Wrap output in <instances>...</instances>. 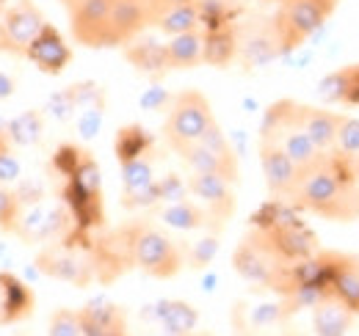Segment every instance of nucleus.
Masks as SVG:
<instances>
[{"mask_svg":"<svg viewBox=\"0 0 359 336\" xmlns=\"http://www.w3.org/2000/svg\"><path fill=\"white\" fill-rule=\"evenodd\" d=\"M97 281L111 284L128 270H141L152 279H172L185 265V248L149 220H128L89 246Z\"/></svg>","mask_w":359,"mask_h":336,"instance_id":"obj_1","label":"nucleus"},{"mask_svg":"<svg viewBox=\"0 0 359 336\" xmlns=\"http://www.w3.org/2000/svg\"><path fill=\"white\" fill-rule=\"evenodd\" d=\"M287 204L334 223L359 220V160L340 155L337 149L323 152L313 166L299 168Z\"/></svg>","mask_w":359,"mask_h":336,"instance_id":"obj_2","label":"nucleus"},{"mask_svg":"<svg viewBox=\"0 0 359 336\" xmlns=\"http://www.w3.org/2000/svg\"><path fill=\"white\" fill-rule=\"evenodd\" d=\"M232 267L243 281L271 290L279 298L299 290L296 270H293L296 265H287L279 253L273 251L266 232L257 229V226H252V232H246L243 240L238 243V248L232 251Z\"/></svg>","mask_w":359,"mask_h":336,"instance_id":"obj_3","label":"nucleus"},{"mask_svg":"<svg viewBox=\"0 0 359 336\" xmlns=\"http://www.w3.org/2000/svg\"><path fill=\"white\" fill-rule=\"evenodd\" d=\"M334 8H337V0H282L276 14L271 17L282 55L302 50L304 42L329 22Z\"/></svg>","mask_w":359,"mask_h":336,"instance_id":"obj_4","label":"nucleus"},{"mask_svg":"<svg viewBox=\"0 0 359 336\" xmlns=\"http://www.w3.org/2000/svg\"><path fill=\"white\" fill-rule=\"evenodd\" d=\"M213 108L208 102V97L196 88H185L175 94L172 105H169V116L163 125V138L166 144L177 152L188 144H196L213 125Z\"/></svg>","mask_w":359,"mask_h":336,"instance_id":"obj_5","label":"nucleus"},{"mask_svg":"<svg viewBox=\"0 0 359 336\" xmlns=\"http://www.w3.org/2000/svg\"><path fill=\"white\" fill-rule=\"evenodd\" d=\"M177 155L191 174H219L232 185L238 182V155L216 122L196 144L177 149Z\"/></svg>","mask_w":359,"mask_h":336,"instance_id":"obj_6","label":"nucleus"},{"mask_svg":"<svg viewBox=\"0 0 359 336\" xmlns=\"http://www.w3.org/2000/svg\"><path fill=\"white\" fill-rule=\"evenodd\" d=\"M36 267L50 279H58L75 287H89L97 279L89 246H81L75 240H58L53 246H45L36 256Z\"/></svg>","mask_w":359,"mask_h":336,"instance_id":"obj_7","label":"nucleus"},{"mask_svg":"<svg viewBox=\"0 0 359 336\" xmlns=\"http://www.w3.org/2000/svg\"><path fill=\"white\" fill-rule=\"evenodd\" d=\"M47 22L42 11L31 0H17L0 17V50L14 52V55H25Z\"/></svg>","mask_w":359,"mask_h":336,"instance_id":"obj_8","label":"nucleus"},{"mask_svg":"<svg viewBox=\"0 0 359 336\" xmlns=\"http://www.w3.org/2000/svg\"><path fill=\"white\" fill-rule=\"evenodd\" d=\"M323 262V284L337 300L346 303V309L359 317V256L351 253H320Z\"/></svg>","mask_w":359,"mask_h":336,"instance_id":"obj_9","label":"nucleus"},{"mask_svg":"<svg viewBox=\"0 0 359 336\" xmlns=\"http://www.w3.org/2000/svg\"><path fill=\"white\" fill-rule=\"evenodd\" d=\"M188 193L210 212L216 229L222 232L224 223L235 215L238 199L232 193V182L219 174H191L188 176Z\"/></svg>","mask_w":359,"mask_h":336,"instance_id":"obj_10","label":"nucleus"},{"mask_svg":"<svg viewBox=\"0 0 359 336\" xmlns=\"http://www.w3.org/2000/svg\"><path fill=\"white\" fill-rule=\"evenodd\" d=\"M235 31H238V61L246 69L266 66L271 61L282 58L279 36H276L271 20H255L249 25H235Z\"/></svg>","mask_w":359,"mask_h":336,"instance_id":"obj_11","label":"nucleus"},{"mask_svg":"<svg viewBox=\"0 0 359 336\" xmlns=\"http://www.w3.org/2000/svg\"><path fill=\"white\" fill-rule=\"evenodd\" d=\"M119 168H122V207L125 210L155 207L161 202L152 155H144V158L130 160Z\"/></svg>","mask_w":359,"mask_h":336,"instance_id":"obj_12","label":"nucleus"},{"mask_svg":"<svg viewBox=\"0 0 359 336\" xmlns=\"http://www.w3.org/2000/svg\"><path fill=\"white\" fill-rule=\"evenodd\" d=\"M257 155H260V168H263L269 193L273 199L287 202V196H290V190L296 188V179H299V166L271 138H260Z\"/></svg>","mask_w":359,"mask_h":336,"instance_id":"obj_13","label":"nucleus"},{"mask_svg":"<svg viewBox=\"0 0 359 336\" xmlns=\"http://www.w3.org/2000/svg\"><path fill=\"white\" fill-rule=\"evenodd\" d=\"M25 58L34 61L45 75H61L69 66V61H72V50H69V44L64 42L61 31L47 22L45 28H42V34L28 47Z\"/></svg>","mask_w":359,"mask_h":336,"instance_id":"obj_14","label":"nucleus"},{"mask_svg":"<svg viewBox=\"0 0 359 336\" xmlns=\"http://www.w3.org/2000/svg\"><path fill=\"white\" fill-rule=\"evenodd\" d=\"M285 320H287V312H285L282 298L276 303H257V306L238 303L232 309V326L241 336H257L282 326Z\"/></svg>","mask_w":359,"mask_h":336,"instance_id":"obj_15","label":"nucleus"},{"mask_svg":"<svg viewBox=\"0 0 359 336\" xmlns=\"http://www.w3.org/2000/svg\"><path fill=\"white\" fill-rule=\"evenodd\" d=\"M296 122L313 138L320 152H332L334 144H337V130H340L343 116L332 113V111H323V108H315V105L296 102Z\"/></svg>","mask_w":359,"mask_h":336,"instance_id":"obj_16","label":"nucleus"},{"mask_svg":"<svg viewBox=\"0 0 359 336\" xmlns=\"http://www.w3.org/2000/svg\"><path fill=\"white\" fill-rule=\"evenodd\" d=\"M34 314V293L11 273H0V326L20 323Z\"/></svg>","mask_w":359,"mask_h":336,"instance_id":"obj_17","label":"nucleus"},{"mask_svg":"<svg viewBox=\"0 0 359 336\" xmlns=\"http://www.w3.org/2000/svg\"><path fill=\"white\" fill-rule=\"evenodd\" d=\"M125 58L130 61L135 72L147 78H163L169 72V58H166V44L155 42L149 36H138L130 44H125Z\"/></svg>","mask_w":359,"mask_h":336,"instance_id":"obj_18","label":"nucleus"},{"mask_svg":"<svg viewBox=\"0 0 359 336\" xmlns=\"http://www.w3.org/2000/svg\"><path fill=\"white\" fill-rule=\"evenodd\" d=\"M158 220L172 226V229H180V232H196V229H216L210 212L205 210L202 204L196 202H172V204H163L158 210ZM219 232V229H216Z\"/></svg>","mask_w":359,"mask_h":336,"instance_id":"obj_19","label":"nucleus"},{"mask_svg":"<svg viewBox=\"0 0 359 336\" xmlns=\"http://www.w3.org/2000/svg\"><path fill=\"white\" fill-rule=\"evenodd\" d=\"M351 323H354V314L346 309L343 300H337L332 293L313 309L315 336H346V331L351 328Z\"/></svg>","mask_w":359,"mask_h":336,"instance_id":"obj_20","label":"nucleus"},{"mask_svg":"<svg viewBox=\"0 0 359 336\" xmlns=\"http://www.w3.org/2000/svg\"><path fill=\"white\" fill-rule=\"evenodd\" d=\"M152 314L169 336H194L199 326V312L185 300H161L152 306Z\"/></svg>","mask_w":359,"mask_h":336,"instance_id":"obj_21","label":"nucleus"},{"mask_svg":"<svg viewBox=\"0 0 359 336\" xmlns=\"http://www.w3.org/2000/svg\"><path fill=\"white\" fill-rule=\"evenodd\" d=\"M238 58V31L235 25H219V28H208L205 31V55L202 64L226 69L232 61Z\"/></svg>","mask_w":359,"mask_h":336,"instance_id":"obj_22","label":"nucleus"},{"mask_svg":"<svg viewBox=\"0 0 359 336\" xmlns=\"http://www.w3.org/2000/svg\"><path fill=\"white\" fill-rule=\"evenodd\" d=\"M78 314H81V326H83V328L105 331V334H119V331H125V326H128L122 306H116V303H111V300H102V298L89 300Z\"/></svg>","mask_w":359,"mask_h":336,"instance_id":"obj_23","label":"nucleus"},{"mask_svg":"<svg viewBox=\"0 0 359 336\" xmlns=\"http://www.w3.org/2000/svg\"><path fill=\"white\" fill-rule=\"evenodd\" d=\"M202 55H205V31L180 34L166 44L169 69H194L202 64Z\"/></svg>","mask_w":359,"mask_h":336,"instance_id":"obj_24","label":"nucleus"},{"mask_svg":"<svg viewBox=\"0 0 359 336\" xmlns=\"http://www.w3.org/2000/svg\"><path fill=\"white\" fill-rule=\"evenodd\" d=\"M155 28H158L161 34H166L169 39H172V36H180V34L199 31V28H202V11H199L196 0L169 6V8L161 14V20L155 22Z\"/></svg>","mask_w":359,"mask_h":336,"instance_id":"obj_25","label":"nucleus"},{"mask_svg":"<svg viewBox=\"0 0 359 336\" xmlns=\"http://www.w3.org/2000/svg\"><path fill=\"white\" fill-rule=\"evenodd\" d=\"M114 152H116V160L119 166L138 160L144 155H152V135L144 130L141 125H128L116 132V141H114Z\"/></svg>","mask_w":359,"mask_h":336,"instance_id":"obj_26","label":"nucleus"},{"mask_svg":"<svg viewBox=\"0 0 359 336\" xmlns=\"http://www.w3.org/2000/svg\"><path fill=\"white\" fill-rule=\"evenodd\" d=\"M8 141L14 146H36L45 135V113L42 111H22L20 116H14L8 125Z\"/></svg>","mask_w":359,"mask_h":336,"instance_id":"obj_27","label":"nucleus"},{"mask_svg":"<svg viewBox=\"0 0 359 336\" xmlns=\"http://www.w3.org/2000/svg\"><path fill=\"white\" fill-rule=\"evenodd\" d=\"M11 146L14 144L8 141L6 125H0V185H14L22 176V166H20V160H17Z\"/></svg>","mask_w":359,"mask_h":336,"instance_id":"obj_28","label":"nucleus"},{"mask_svg":"<svg viewBox=\"0 0 359 336\" xmlns=\"http://www.w3.org/2000/svg\"><path fill=\"white\" fill-rule=\"evenodd\" d=\"M216 253H219V237L208 234V237H202V240H196L194 246L185 248V265L194 267V270H205V267L213 265Z\"/></svg>","mask_w":359,"mask_h":336,"instance_id":"obj_29","label":"nucleus"},{"mask_svg":"<svg viewBox=\"0 0 359 336\" xmlns=\"http://www.w3.org/2000/svg\"><path fill=\"white\" fill-rule=\"evenodd\" d=\"M334 149L346 158H354L359 160V119L354 116H343L340 122V130H337V144Z\"/></svg>","mask_w":359,"mask_h":336,"instance_id":"obj_30","label":"nucleus"},{"mask_svg":"<svg viewBox=\"0 0 359 336\" xmlns=\"http://www.w3.org/2000/svg\"><path fill=\"white\" fill-rule=\"evenodd\" d=\"M20 210H22V202H20L17 190H11L8 185H0V229L3 232L14 234Z\"/></svg>","mask_w":359,"mask_h":336,"instance_id":"obj_31","label":"nucleus"},{"mask_svg":"<svg viewBox=\"0 0 359 336\" xmlns=\"http://www.w3.org/2000/svg\"><path fill=\"white\" fill-rule=\"evenodd\" d=\"M45 111H47V116H53L55 122H69V119L78 113V105H75V94H72V88L67 85V88L55 91V94L47 99Z\"/></svg>","mask_w":359,"mask_h":336,"instance_id":"obj_32","label":"nucleus"},{"mask_svg":"<svg viewBox=\"0 0 359 336\" xmlns=\"http://www.w3.org/2000/svg\"><path fill=\"white\" fill-rule=\"evenodd\" d=\"M318 97L323 102H346L348 99V78H346V69H337L332 75H326L320 83H318Z\"/></svg>","mask_w":359,"mask_h":336,"instance_id":"obj_33","label":"nucleus"},{"mask_svg":"<svg viewBox=\"0 0 359 336\" xmlns=\"http://www.w3.org/2000/svg\"><path fill=\"white\" fill-rule=\"evenodd\" d=\"M47 336H83L81 314L72 312V309H58V312H53Z\"/></svg>","mask_w":359,"mask_h":336,"instance_id":"obj_34","label":"nucleus"},{"mask_svg":"<svg viewBox=\"0 0 359 336\" xmlns=\"http://www.w3.org/2000/svg\"><path fill=\"white\" fill-rule=\"evenodd\" d=\"M102 119H105V105H91V108H81L75 113V127H78V135L83 141L97 138V132L102 130Z\"/></svg>","mask_w":359,"mask_h":336,"instance_id":"obj_35","label":"nucleus"},{"mask_svg":"<svg viewBox=\"0 0 359 336\" xmlns=\"http://www.w3.org/2000/svg\"><path fill=\"white\" fill-rule=\"evenodd\" d=\"M158 193H161V202H163V204L182 202V199L188 196V179H182L177 174H169V176L158 179Z\"/></svg>","mask_w":359,"mask_h":336,"instance_id":"obj_36","label":"nucleus"},{"mask_svg":"<svg viewBox=\"0 0 359 336\" xmlns=\"http://www.w3.org/2000/svg\"><path fill=\"white\" fill-rule=\"evenodd\" d=\"M172 99H175V97H172L166 88L152 85V88H147V91L138 97V105H141L144 111H163V108L172 105Z\"/></svg>","mask_w":359,"mask_h":336,"instance_id":"obj_37","label":"nucleus"},{"mask_svg":"<svg viewBox=\"0 0 359 336\" xmlns=\"http://www.w3.org/2000/svg\"><path fill=\"white\" fill-rule=\"evenodd\" d=\"M346 78H348V99L351 105H359V64L346 66Z\"/></svg>","mask_w":359,"mask_h":336,"instance_id":"obj_38","label":"nucleus"},{"mask_svg":"<svg viewBox=\"0 0 359 336\" xmlns=\"http://www.w3.org/2000/svg\"><path fill=\"white\" fill-rule=\"evenodd\" d=\"M14 78L11 75H6V72H0V99H8V97H14Z\"/></svg>","mask_w":359,"mask_h":336,"instance_id":"obj_39","label":"nucleus"},{"mask_svg":"<svg viewBox=\"0 0 359 336\" xmlns=\"http://www.w3.org/2000/svg\"><path fill=\"white\" fill-rule=\"evenodd\" d=\"M105 336H128L125 331H119V334H105Z\"/></svg>","mask_w":359,"mask_h":336,"instance_id":"obj_40","label":"nucleus"},{"mask_svg":"<svg viewBox=\"0 0 359 336\" xmlns=\"http://www.w3.org/2000/svg\"><path fill=\"white\" fill-rule=\"evenodd\" d=\"M3 6H6V0H0V8H3Z\"/></svg>","mask_w":359,"mask_h":336,"instance_id":"obj_41","label":"nucleus"},{"mask_svg":"<svg viewBox=\"0 0 359 336\" xmlns=\"http://www.w3.org/2000/svg\"><path fill=\"white\" fill-rule=\"evenodd\" d=\"M269 3H282V0H269Z\"/></svg>","mask_w":359,"mask_h":336,"instance_id":"obj_42","label":"nucleus"}]
</instances>
